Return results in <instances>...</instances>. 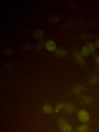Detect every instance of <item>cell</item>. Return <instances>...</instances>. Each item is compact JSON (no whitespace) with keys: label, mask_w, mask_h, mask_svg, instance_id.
Listing matches in <instances>:
<instances>
[{"label":"cell","mask_w":99,"mask_h":132,"mask_svg":"<svg viewBox=\"0 0 99 132\" xmlns=\"http://www.w3.org/2000/svg\"><path fill=\"white\" fill-rule=\"evenodd\" d=\"M42 110L43 112L47 114H50L54 111V109L51 104L46 103L42 107Z\"/></svg>","instance_id":"cell-7"},{"label":"cell","mask_w":99,"mask_h":132,"mask_svg":"<svg viewBox=\"0 0 99 132\" xmlns=\"http://www.w3.org/2000/svg\"><path fill=\"white\" fill-rule=\"evenodd\" d=\"M85 86L82 85H78L75 86L72 90V93L74 94L79 95L85 90Z\"/></svg>","instance_id":"cell-6"},{"label":"cell","mask_w":99,"mask_h":132,"mask_svg":"<svg viewBox=\"0 0 99 132\" xmlns=\"http://www.w3.org/2000/svg\"><path fill=\"white\" fill-rule=\"evenodd\" d=\"M95 61L97 64L99 65V54L96 56L95 59Z\"/></svg>","instance_id":"cell-16"},{"label":"cell","mask_w":99,"mask_h":132,"mask_svg":"<svg viewBox=\"0 0 99 132\" xmlns=\"http://www.w3.org/2000/svg\"><path fill=\"white\" fill-rule=\"evenodd\" d=\"M96 71L97 72H99V65L96 69Z\"/></svg>","instance_id":"cell-17"},{"label":"cell","mask_w":99,"mask_h":132,"mask_svg":"<svg viewBox=\"0 0 99 132\" xmlns=\"http://www.w3.org/2000/svg\"><path fill=\"white\" fill-rule=\"evenodd\" d=\"M89 129V126L87 123H81L76 128L77 132H87Z\"/></svg>","instance_id":"cell-9"},{"label":"cell","mask_w":99,"mask_h":132,"mask_svg":"<svg viewBox=\"0 0 99 132\" xmlns=\"http://www.w3.org/2000/svg\"><path fill=\"white\" fill-rule=\"evenodd\" d=\"M79 101L82 104L88 105L91 104L93 101V99L91 97L87 95H82L79 98Z\"/></svg>","instance_id":"cell-5"},{"label":"cell","mask_w":99,"mask_h":132,"mask_svg":"<svg viewBox=\"0 0 99 132\" xmlns=\"http://www.w3.org/2000/svg\"><path fill=\"white\" fill-rule=\"evenodd\" d=\"M74 56L75 60L79 64H83L85 63L84 57L80 52H76L74 54Z\"/></svg>","instance_id":"cell-8"},{"label":"cell","mask_w":99,"mask_h":132,"mask_svg":"<svg viewBox=\"0 0 99 132\" xmlns=\"http://www.w3.org/2000/svg\"><path fill=\"white\" fill-rule=\"evenodd\" d=\"M55 53L58 56L60 57H65L67 54V50L64 48L62 47L59 48L57 49Z\"/></svg>","instance_id":"cell-11"},{"label":"cell","mask_w":99,"mask_h":132,"mask_svg":"<svg viewBox=\"0 0 99 132\" xmlns=\"http://www.w3.org/2000/svg\"><path fill=\"white\" fill-rule=\"evenodd\" d=\"M64 110L66 114L71 115L74 113L76 111V107L73 103L68 102L65 104Z\"/></svg>","instance_id":"cell-3"},{"label":"cell","mask_w":99,"mask_h":132,"mask_svg":"<svg viewBox=\"0 0 99 132\" xmlns=\"http://www.w3.org/2000/svg\"><path fill=\"white\" fill-rule=\"evenodd\" d=\"M76 116L78 121L81 123H88L90 119L88 111L85 109H81L77 112Z\"/></svg>","instance_id":"cell-1"},{"label":"cell","mask_w":99,"mask_h":132,"mask_svg":"<svg viewBox=\"0 0 99 132\" xmlns=\"http://www.w3.org/2000/svg\"><path fill=\"white\" fill-rule=\"evenodd\" d=\"M95 45L96 47L99 48V37L96 39L95 42Z\"/></svg>","instance_id":"cell-15"},{"label":"cell","mask_w":99,"mask_h":132,"mask_svg":"<svg viewBox=\"0 0 99 132\" xmlns=\"http://www.w3.org/2000/svg\"><path fill=\"white\" fill-rule=\"evenodd\" d=\"M57 123L61 132H73V129L72 126L64 118H59L57 120Z\"/></svg>","instance_id":"cell-2"},{"label":"cell","mask_w":99,"mask_h":132,"mask_svg":"<svg viewBox=\"0 0 99 132\" xmlns=\"http://www.w3.org/2000/svg\"><path fill=\"white\" fill-rule=\"evenodd\" d=\"M86 45L89 49L90 54H93L95 52V45L92 42H89Z\"/></svg>","instance_id":"cell-14"},{"label":"cell","mask_w":99,"mask_h":132,"mask_svg":"<svg viewBox=\"0 0 99 132\" xmlns=\"http://www.w3.org/2000/svg\"><path fill=\"white\" fill-rule=\"evenodd\" d=\"M65 105V104L63 103H58L56 105L54 109V112L57 113L62 110H64Z\"/></svg>","instance_id":"cell-13"},{"label":"cell","mask_w":99,"mask_h":132,"mask_svg":"<svg viewBox=\"0 0 99 132\" xmlns=\"http://www.w3.org/2000/svg\"><path fill=\"white\" fill-rule=\"evenodd\" d=\"M46 50L50 52H53L57 49V46L56 43L53 40H50L47 41L45 45Z\"/></svg>","instance_id":"cell-4"},{"label":"cell","mask_w":99,"mask_h":132,"mask_svg":"<svg viewBox=\"0 0 99 132\" xmlns=\"http://www.w3.org/2000/svg\"><path fill=\"white\" fill-rule=\"evenodd\" d=\"M99 82V77L97 75H94L89 79L88 84L90 86H95Z\"/></svg>","instance_id":"cell-10"},{"label":"cell","mask_w":99,"mask_h":132,"mask_svg":"<svg viewBox=\"0 0 99 132\" xmlns=\"http://www.w3.org/2000/svg\"><path fill=\"white\" fill-rule=\"evenodd\" d=\"M80 53L84 57L88 56L90 54L87 45H84L81 47Z\"/></svg>","instance_id":"cell-12"}]
</instances>
